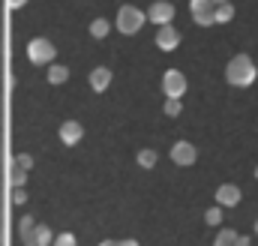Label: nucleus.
<instances>
[{
	"instance_id": "6",
	"label": "nucleus",
	"mask_w": 258,
	"mask_h": 246,
	"mask_svg": "<svg viewBox=\"0 0 258 246\" xmlns=\"http://www.w3.org/2000/svg\"><path fill=\"white\" fill-rule=\"evenodd\" d=\"M147 18H150V21H156L159 27H165V24H171V18H174V6H171V3H165V0H156V3L150 6Z\"/></svg>"
},
{
	"instance_id": "7",
	"label": "nucleus",
	"mask_w": 258,
	"mask_h": 246,
	"mask_svg": "<svg viewBox=\"0 0 258 246\" xmlns=\"http://www.w3.org/2000/svg\"><path fill=\"white\" fill-rule=\"evenodd\" d=\"M156 45H159L162 51H174V48L180 45V33H177L171 24H165V27H159V33H156Z\"/></svg>"
},
{
	"instance_id": "14",
	"label": "nucleus",
	"mask_w": 258,
	"mask_h": 246,
	"mask_svg": "<svg viewBox=\"0 0 258 246\" xmlns=\"http://www.w3.org/2000/svg\"><path fill=\"white\" fill-rule=\"evenodd\" d=\"M66 78H69V69H66V66H60V63L48 66V81H51V84H63Z\"/></svg>"
},
{
	"instance_id": "2",
	"label": "nucleus",
	"mask_w": 258,
	"mask_h": 246,
	"mask_svg": "<svg viewBox=\"0 0 258 246\" xmlns=\"http://www.w3.org/2000/svg\"><path fill=\"white\" fill-rule=\"evenodd\" d=\"M54 54H57V48H54L48 39H42V36L30 39V45H27V57H30V63H36V66L51 63L54 60Z\"/></svg>"
},
{
	"instance_id": "17",
	"label": "nucleus",
	"mask_w": 258,
	"mask_h": 246,
	"mask_svg": "<svg viewBox=\"0 0 258 246\" xmlns=\"http://www.w3.org/2000/svg\"><path fill=\"white\" fill-rule=\"evenodd\" d=\"M108 30H111V24H108L105 18H96V21L90 24V33H93L96 39H102V36H108Z\"/></svg>"
},
{
	"instance_id": "30",
	"label": "nucleus",
	"mask_w": 258,
	"mask_h": 246,
	"mask_svg": "<svg viewBox=\"0 0 258 246\" xmlns=\"http://www.w3.org/2000/svg\"><path fill=\"white\" fill-rule=\"evenodd\" d=\"M255 234H258V219H255Z\"/></svg>"
},
{
	"instance_id": "19",
	"label": "nucleus",
	"mask_w": 258,
	"mask_h": 246,
	"mask_svg": "<svg viewBox=\"0 0 258 246\" xmlns=\"http://www.w3.org/2000/svg\"><path fill=\"white\" fill-rule=\"evenodd\" d=\"M204 222H207V225H219V222H222V210H219V207H210V210L204 213Z\"/></svg>"
},
{
	"instance_id": "21",
	"label": "nucleus",
	"mask_w": 258,
	"mask_h": 246,
	"mask_svg": "<svg viewBox=\"0 0 258 246\" xmlns=\"http://www.w3.org/2000/svg\"><path fill=\"white\" fill-rule=\"evenodd\" d=\"M9 177H12V186H21L24 183V168L12 162V174H9Z\"/></svg>"
},
{
	"instance_id": "27",
	"label": "nucleus",
	"mask_w": 258,
	"mask_h": 246,
	"mask_svg": "<svg viewBox=\"0 0 258 246\" xmlns=\"http://www.w3.org/2000/svg\"><path fill=\"white\" fill-rule=\"evenodd\" d=\"M117 246H138V243H135V240H120Z\"/></svg>"
},
{
	"instance_id": "5",
	"label": "nucleus",
	"mask_w": 258,
	"mask_h": 246,
	"mask_svg": "<svg viewBox=\"0 0 258 246\" xmlns=\"http://www.w3.org/2000/svg\"><path fill=\"white\" fill-rule=\"evenodd\" d=\"M162 90H165L168 99H180V96L186 93V78H183V72L168 69V72L162 75Z\"/></svg>"
},
{
	"instance_id": "22",
	"label": "nucleus",
	"mask_w": 258,
	"mask_h": 246,
	"mask_svg": "<svg viewBox=\"0 0 258 246\" xmlns=\"http://www.w3.org/2000/svg\"><path fill=\"white\" fill-rule=\"evenodd\" d=\"M54 246H78V243H75V237L66 231V234H60V237H54Z\"/></svg>"
},
{
	"instance_id": "1",
	"label": "nucleus",
	"mask_w": 258,
	"mask_h": 246,
	"mask_svg": "<svg viewBox=\"0 0 258 246\" xmlns=\"http://www.w3.org/2000/svg\"><path fill=\"white\" fill-rule=\"evenodd\" d=\"M225 78L234 87H249L255 81V63L249 60L246 54H237V57H231L228 66H225Z\"/></svg>"
},
{
	"instance_id": "8",
	"label": "nucleus",
	"mask_w": 258,
	"mask_h": 246,
	"mask_svg": "<svg viewBox=\"0 0 258 246\" xmlns=\"http://www.w3.org/2000/svg\"><path fill=\"white\" fill-rule=\"evenodd\" d=\"M195 156H198V153H195V147L189 141H177V144L171 147V159H174L177 165H192Z\"/></svg>"
},
{
	"instance_id": "12",
	"label": "nucleus",
	"mask_w": 258,
	"mask_h": 246,
	"mask_svg": "<svg viewBox=\"0 0 258 246\" xmlns=\"http://www.w3.org/2000/svg\"><path fill=\"white\" fill-rule=\"evenodd\" d=\"M18 231H21L24 246H33V231H36V225H33V219H30V216H24V219L18 222Z\"/></svg>"
},
{
	"instance_id": "15",
	"label": "nucleus",
	"mask_w": 258,
	"mask_h": 246,
	"mask_svg": "<svg viewBox=\"0 0 258 246\" xmlns=\"http://www.w3.org/2000/svg\"><path fill=\"white\" fill-rule=\"evenodd\" d=\"M234 18V6L231 3H219L216 6V24H225V21H231Z\"/></svg>"
},
{
	"instance_id": "24",
	"label": "nucleus",
	"mask_w": 258,
	"mask_h": 246,
	"mask_svg": "<svg viewBox=\"0 0 258 246\" xmlns=\"http://www.w3.org/2000/svg\"><path fill=\"white\" fill-rule=\"evenodd\" d=\"M12 201H15V204H21V201H27V195H24V189H18V186H15V192H12Z\"/></svg>"
},
{
	"instance_id": "3",
	"label": "nucleus",
	"mask_w": 258,
	"mask_h": 246,
	"mask_svg": "<svg viewBox=\"0 0 258 246\" xmlns=\"http://www.w3.org/2000/svg\"><path fill=\"white\" fill-rule=\"evenodd\" d=\"M141 24H144V15H141V9H135V6H123L120 12H117V30L120 33H138L141 30Z\"/></svg>"
},
{
	"instance_id": "18",
	"label": "nucleus",
	"mask_w": 258,
	"mask_h": 246,
	"mask_svg": "<svg viewBox=\"0 0 258 246\" xmlns=\"http://www.w3.org/2000/svg\"><path fill=\"white\" fill-rule=\"evenodd\" d=\"M138 165H141V168H153V165H156V153H153V150H141V153H138Z\"/></svg>"
},
{
	"instance_id": "9",
	"label": "nucleus",
	"mask_w": 258,
	"mask_h": 246,
	"mask_svg": "<svg viewBox=\"0 0 258 246\" xmlns=\"http://www.w3.org/2000/svg\"><path fill=\"white\" fill-rule=\"evenodd\" d=\"M216 201H219V207H234V204H240V189L234 183H222L216 189Z\"/></svg>"
},
{
	"instance_id": "11",
	"label": "nucleus",
	"mask_w": 258,
	"mask_h": 246,
	"mask_svg": "<svg viewBox=\"0 0 258 246\" xmlns=\"http://www.w3.org/2000/svg\"><path fill=\"white\" fill-rule=\"evenodd\" d=\"M108 84H111V69L99 66V69H93V72H90V87H93L96 93H102Z\"/></svg>"
},
{
	"instance_id": "26",
	"label": "nucleus",
	"mask_w": 258,
	"mask_h": 246,
	"mask_svg": "<svg viewBox=\"0 0 258 246\" xmlns=\"http://www.w3.org/2000/svg\"><path fill=\"white\" fill-rule=\"evenodd\" d=\"M6 3H9V6H12V9H18V6H24V3H27V0H6Z\"/></svg>"
},
{
	"instance_id": "4",
	"label": "nucleus",
	"mask_w": 258,
	"mask_h": 246,
	"mask_svg": "<svg viewBox=\"0 0 258 246\" xmlns=\"http://www.w3.org/2000/svg\"><path fill=\"white\" fill-rule=\"evenodd\" d=\"M189 9H192L195 24H201V27L216 24V3L213 0H189Z\"/></svg>"
},
{
	"instance_id": "16",
	"label": "nucleus",
	"mask_w": 258,
	"mask_h": 246,
	"mask_svg": "<svg viewBox=\"0 0 258 246\" xmlns=\"http://www.w3.org/2000/svg\"><path fill=\"white\" fill-rule=\"evenodd\" d=\"M234 243H237V231H231V228L219 231L216 240H213V246H234Z\"/></svg>"
},
{
	"instance_id": "20",
	"label": "nucleus",
	"mask_w": 258,
	"mask_h": 246,
	"mask_svg": "<svg viewBox=\"0 0 258 246\" xmlns=\"http://www.w3.org/2000/svg\"><path fill=\"white\" fill-rule=\"evenodd\" d=\"M180 111H183V105H180V99H168V102H165V114H168V117H177Z\"/></svg>"
},
{
	"instance_id": "10",
	"label": "nucleus",
	"mask_w": 258,
	"mask_h": 246,
	"mask_svg": "<svg viewBox=\"0 0 258 246\" xmlns=\"http://www.w3.org/2000/svg\"><path fill=\"white\" fill-rule=\"evenodd\" d=\"M81 135H84V129H81V123H78V120H66L63 126H60V141L69 144V147H72V144H78V141H81Z\"/></svg>"
},
{
	"instance_id": "28",
	"label": "nucleus",
	"mask_w": 258,
	"mask_h": 246,
	"mask_svg": "<svg viewBox=\"0 0 258 246\" xmlns=\"http://www.w3.org/2000/svg\"><path fill=\"white\" fill-rule=\"evenodd\" d=\"M99 246H117V240H102Z\"/></svg>"
},
{
	"instance_id": "13",
	"label": "nucleus",
	"mask_w": 258,
	"mask_h": 246,
	"mask_svg": "<svg viewBox=\"0 0 258 246\" xmlns=\"http://www.w3.org/2000/svg\"><path fill=\"white\" fill-rule=\"evenodd\" d=\"M51 240H54L51 228H48V225H36V231H33V246H48Z\"/></svg>"
},
{
	"instance_id": "23",
	"label": "nucleus",
	"mask_w": 258,
	"mask_h": 246,
	"mask_svg": "<svg viewBox=\"0 0 258 246\" xmlns=\"http://www.w3.org/2000/svg\"><path fill=\"white\" fill-rule=\"evenodd\" d=\"M12 162H15V165H21V168H24V171H27V168H30V165H33V156H27V153H21V156H15V159H12Z\"/></svg>"
},
{
	"instance_id": "25",
	"label": "nucleus",
	"mask_w": 258,
	"mask_h": 246,
	"mask_svg": "<svg viewBox=\"0 0 258 246\" xmlns=\"http://www.w3.org/2000/svg\"><path fill=\"white\" fill-rule=\"evenodd\" d=\"M234 246H252V243H249V237H240V234H237V243Z\"/></svg>"
},
{
	"instance_id": "29",
	"label": "nucleus",
	"mask_w": 258,
	"mask_h": 246,
	"mask_svg": "<svg viewBox=\"0 0 258 246\" xmlns=\"http://www.w3.org/2000/svg\"><path fill=\"white\" fill-rule=\"evenodd\" d=\"M213 3H216V6H219V3H231V0H213Z\"/></svg>"
}]
</instances>
